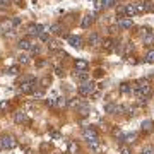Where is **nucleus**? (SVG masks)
I'll return each mask as SVG.
<instances>
[{"label":"nucleus","mask_w":154,"mask_h":154,"mask_svg":"<svg viewBox=\"0 0 154 154\" xmlns=\"http://www.w3.org/2000/svg\"><path fill=\"white\" fill-rule=\"evenodd\" d=\"M133 92H135L139 98H140V96H142V98H146V96H149V94L153 92V87H151V84H149L147 81L142 79V81H139L137 84L133 86Z\"/></svg>","instance_id":"nucleus-1"},{"label":"nucleus","mask_w":154,"mask_h":154,"mask_svg":"<svg viewBox=\"0 0 154 154\" xmlns=\"http://www.w3.org/2000/svg\"><path fill=\"white\" fill-rule=\"evenodd\" d=\"M0 144H2V149H14V147H17V140H15L14 135L5 133V135L0 137Z\"/></svg>","instance_id":"nucleus-2"},{"label":"nucleus","mask_w":154,"mask_h":154,"mask_svg":"<svg viewBox=\"0 0 154 154\" xmlns=\"http://www.w3.org/2000/svg\"><path fill=\"white\" fill-rule=\"evenodd\" d=\"M94 91H96V84L94 82H84L82 86H79V94L81 96H91V94H94Z\"/></svg>","instance_id":"nucleus-3"},{"label":"nucleus","mask_w":154,"mask_h":154,"mask_svg":"<svg viewBox=\"0 0 154 154\" xmlns=\"http://www.w3.org/2000/svg\"><path fill=\"white\" fill-rule=\"evenodd\" d=\"M82 135H84V139L87 142H94V140H99V135L96 132V128H92V127H87L82 130Z\"/></svg>","instance_id":"nucleus-4"},{"label":"nucleus","mask_w":154,"mask_h":154,"mask_svg":"<svg viewBox=\"0 0 154 154\" xmlns=\"http://www.w3.org/2000/svg\"><path fill=\"white\" fill-rule=\"evenodd\" d=\"M19 91L22 94H31L36 91V81L34 82H19Z\"/></svg>","instance_id":"nucleus-5"},{"label":"nucleus","mask_w":154,"mask_h":154,"mask_svg":"<svg viewBox=\"0 0 154 154\" xmlns=\"http://www.w3.org/2000/svg\"><path fill=\"white\" fill-rule=\"evenodd\" d=\"M135 5V10H137V14H144V12H149V10H153V5H151V2H137V4H133Z\"/></svg>","instance_id":"nucleus-6"},{"label":"nucleus","mask_w":154,"mask_h":154,"mask_svg":"<svg viewBox=\"0 0 154 154\" xmlns=\"http://www.w3.org/2000/svg\"><path fill=\"white\" fill-rule=\"evenodd\" d=\"M29 34H33V36H40L43 33V31H45V26H43V24H31V26H29Z\"/></svg>","instance_id":"nucleus-7"},{"label":"nucleus","mask_w":154,"mask_h":154,"mask_svg":"<svg viewBox=\"0 0 154 154\" xmlns=\"http://www.w3.org/2000/svg\"><path fill=\"white\" fill-rule=\"evenodd\" d=\"M67 41H69V45L74 46V48H81V46H82V40H81L79 36H69Z\"/></svg>","instance_id":"nucleus-8"},{"label":"nucleus","mask_w":154,"mask_h":154,"mask_svg":"<svg viewBox=\"0 0 154 154\" xmlns=\"http://www.w3.org/2000/svg\"><path fill=\"white\" fill-rule=\"evenodd\" d=\"M92 22H94V15H92V14H86L84 17H82V21H81V26H82L84 29H87Z\"/></svg>","instance_id":"nucleus-9"},{"label":"nucleus","mask_w":154,"mask_h":154,"mask_svg":"<svg viewBox=\"0 0 154 154\" xmlns=\"http://www.w3.org/2000/svg\"><path fill=\"white\" fill-rule=\"evenodd\" d=\"M14 120H15V123H19V125H21V123H28V122H29L28 115H26L24 111H17L14 115Z\"/></svg>","instance_id":"nucleus-10"},{"label":"nucleus","mask_w":154,"mask_h":154,"mask_svg":"<svg viewBox=\"0 0 154 154\" xmlns=\"http://www.w3.org/2000/svg\"><path fill=\"white\" fill-rule=\"evenodd\" d=\"M133 26L132 19H128V17H125V19H120L118 21V28L120 29H130Z\"/></svg>","instance_id":"nucleus-11"},{"label":"nucleus","mask_w":154,"mask_h":154,"mask_svg":"<svg viewBox=\"0 0 154 154\" xmlns=\"http://www.w3.org/2000/svg\"><path fill=\"white\" fill-rule=\"evenodd\" d=\"M87 67H89V63L86 60H77L76 62V70H79V72H87Z\"/></svg>","instance_id":"nucleus-12"},{"label":"nucleus","mask_w":154,"mask_h":154,"mask_svg":"<svg viewBox=\"0 0 154 154\" xmlns=\"http://www.w3.org/2000/svg\"><path fill=\"white\" fill-rule=\"evenodd\" d=\"M76 81H79V82H82V84H84V82L89 81V74H87V72H79V70H77Z\"/></svg>","instance_id":"nucleus-13"},{"label":"nucleus","mask_w":154,"mask_h":154,"mask_svg":"<svg viewBox=\"0 0 154 154\" xmlns=\"http://www.w3.org/2000/svg\"><path fill=\"white\" fill-rule=\"evenodd\" d=\"M89 147H91V151H94L96 154H99L103 151V146H101V142L99 140H94V142H89Z\"/></svg>","instance_id":"nucleus-14"},{"label":"nucleus","mask_w":154,"mask_h":154,"mask_svg":"<svg viewBox=\"0 0 154 154\" xmlns=\"http://www.w3.org/2000/svg\"><path fill=\"white\" fill-rule=\"evenodd\" d=\"M87 41H89V45H91V46H98L99 43H101V38H99V34L92 33V34L89 36V40H87Z\"/></svg>","instance_id":"nucleus-15"},{"label":"nucleus","mask_w":154,"mask_h":154,"mask_svg":"<svg viewBox=\"0 0 154 154\" xmlns=\"http://www.w3.org/2000/svg\"><path fill=\"white\" fill-rule=\"evenodd\" d=\"M120 91L123 92V94H128V92L133 91V87H132L130 82H122V84H120Z\"/></svg>","instance_id":"nucleus-16"},{"label":"nucleus","mask_w":154,"mask_h":154,"mask_svg":"<svg viewBox=\"0 0 154 154\" xmlns=\"http://www.w3.org/2000/svg\"><path fill=\"white\" fill-rule=\"evenodd\" d=\"M125 15L130 19V17H133V15H137V10H135V5H127L125 7Z\"/></svg>","instance_id":"nucleus-17"},{"label":"nucleus","mask_w":154,"mask_h":154,"mask_svg":"<svg viewBox=\"0 0 154 154\" xmlns=\"http://www.w3.org/2000/svg\"><path fill=\"white\" fill-rule=\"evenodd\" d=\"M17 48L19 50H29L31 48V43H29L28 40H19V41H17Z\"/></svg>","instance_id":"nucleus-18"},{"label":"nucleus","mask_w":154,"mask_h":154,"mask_svg":"<svg viewBox=\"0 0 154 154\" xmlns=\"http://www.w3.org/2000/svg\"><path fill=\"white\" fill-rule=\"evenodd\" d=\"M77 151H79L77 142H76V140H70V142H69V154H77Z\"/></svg>","instance_id":"nucleus-19"},{"label":"nucleus","mask_w":154,"mask_h":154,"mask_svg":"<svg viewBox=\"0 0 154 154\" xmlns=\"http://www.w3.org/2000/svg\"><path fill=\"white\" fill-rule=\"evenodd\" d=\"M144 62L146 63H154V50H149L144 56Z\"/></svg>","instance_id":"nucleus-20"},{"label":"nucleus","mask_w":154,"mask_h":154,"mask_svg":"<svg viewBox=\"0 0 154 154\" xmlns=\"http://www.w3.org/2000/svg\"><path fill=\"white\" fill-rule=\"evenodd\" d=\"M69 105L72 106V108H76V110H79V108H81V106L84 105V103H82V101H81L79 98H74V99H70V103H69Z\"/></svg>","instance_id":"nucleus-21"},{"label":"nucleus","mask_w":154,"mask_h":154,"mask_svg":"<svg viewBox=\"0 0 154 154\" xmlns=\"http://www.w3.org/2000/svg\"><path fill=\"white\" fill-rule=\"evenodd\" d=\"M142 130H144V132H151V130H153V122H151V120H144V122H142Z\"/></svg>","instance_id":"nucleus-22"},{"label":"nucleus","mask_w":154,"mask_h":154,"mask_svg":"<svg viewBox=\"0 0 154 154\" xmlns=\"http://www.w3.org/2000/svg\"><path fill=\"white\" fill-rule=\"evenodd\" d=\"M48 48L51 50V51L58 50V48H60V41H56V40H50V41H48Z\"/></svg>","instance_id":"nucleus-23"},{"label":"nucleus","mask_w":154,"mask_h":154,"mask_svg":"<svg viewBox=\"0 0 154 154\" xmlns=\"http://www.w3.org/2000/svg\"><path fill=\"white\" fill-rule=\"evenodd\" d=\"M115 110H117L115 103H106L105 105V113H115Z\"/></svg>","instance_id":"nucleus-24"},{"label":"nucleus","mask_w":154,"mask_h":154,"mask_svg":"<svg viewBox=\"0 0 154 154\" xmlns=\"http://www.w3.org/2000/svg\"><path fill=\"white\" fill-rule=\"evenodd\" d=\"M135 139H137V133H135V132H132V133H127L125 137H123V140H125V142H128V144H130V142H133Z\"/></svg>","instance_id":"nucleus-25"},{"label":"nucleus","mask_w":154,"mask_h":154,"mask_svg":"<svg viewBox=\"0 0 154 154\" xmlns=\"http://www.w3.org/2000/svg\"><path fill=\"white\" fill-rule=\"evenodd\" d=\"M50 31H51V33H55V34H60V33L63 31V28L60 26V24H53V26L50 28Z\"/></svg>","instance_id":"nucleus-26"},{"label":"nucleus","mask_w":154,"mask_h":154,"mask_svg":"<svg viewBox=\"0 0 154 154\" xmlns=\"http://www.w3.org/2000/svg\"><path fill=\"white\" fill-rule=\"evenodd\" d=\"M117 17H118V21L120 19H125L127 15H125V7H118L117 9Z\"/></svg>","instance_id":"nucleus-27"},{"label":"nucleus","mask_w":154,"mask_h":154,"mask_svg":"<svg viewBox=\"0 0 154 154\" xmlns=\"http://www.w3.org/2000/svg\"><path fill=\"white\" fill-rule=\"evenodd\" d=\"M115 2H117V0H101V7H113V5H115Z\"/></svg>","instance_id":"nucleus-28"},{"label":"nucleus","mask_w":154,"mask_h":154,"mask_svg":"<svg viewBox=\"0 0 154 154\" xmlns=\"http://www.w3.org/2000/svg\"><path fill=\"white\" fill-rule=\"evenodd\" d=\"M7 74H10V76H17V74H19V67H17V65L9 67V69H7Z\"/></svg>","instance_id":"nucleus-29"},{"label":"nucleus","mask_w":154,"mask_h":154,"mask_svg":"<svg viewBox=\"0 0 154 154\" xmlns=\"http://www.w3.org/2000/svg\"><path fill=\"white\" fill-rule=\"evenodd\" d=\"M151 33H153V31H151L149 28H140V36H142L144 40H146L147 36H151Z\"/></svg>","instance_id":"nucleus-30"},{"label":"nucleus","mask_w":154,"mask_h":154,"mask_svg":"<svg viewBox=\"0 0 154 154\" xmlns=\"http://www.w3.org/2000/svg\"><path fill=\"white\" fill-rule=\"evenodd\" d=\"M40 86H41V87H48L50 86V77H43L41 81H40Z\"/></svg>","instance_id":"nucleus-31"},{"label":"nucleus","mask_w":154,"mask_h":154,"mask_svg":"<svg viewBox=\"0 0 154 154\" xmlns=\"http://www.w3.org/2000/svg\"><path fill=\"white\" fill-rule=\"evenodd\" d=\"M34 81H36V79L33 76H24L21 79V82H34Z\"/></svg>","instance_id":"nucleus-32"},{"label":"nucleus","mask_w":154,"mask_h":154,"mask_svg":"<svg viewBox=\"0 0 154 154\" xmlns=\"http://www.w3.org/2000/svg\"><path fill=\"white\" fill-rule=\"evenodd\" d=\"M113 40H106L105 43H103V46H105V50H113Z\"/></svg>","instance_id":"nucleus-33"},{"label":"nucleus","mask_w":154,"mask_h":154,"mask_svg":"<svg viewBox=\"0 0 154 154\" xmlns=\"http://www.w3.org/2000/svg\"><path fill=\"white\" fill-rule=\"evenodd\" d=\"M142 154H154V146H147V147H144Z\"/></svg>","instance_id":"nucleus-34"},{"label":"nucleus","mask_w":154,"mask_h":154,"mask_svg":"<svg viewBox=\"0 0 154 154\" xmlns=\"http://www.w3.org/2000/svg\"><path fill=\"white\" fill-rule=\"evenodd\" d=\"M55 105L56 106H65V105H67V101H65V98H56Z\"/></svg>","instance_id":"nucleus-35"},{"label":"nucleus","mask_w":154,"mask_h":154,"mask_svg":"<svg viewBox=\"0 0 154 154\" xmlns=\"http://www.w3.org/2000/svg\"><path fill=\"white\" fill-rule=\"evenodd\" d=\"M113 135H115L117 139H123V132L118 130V128H115V130H113Z\"/></svg>","instance_id":"nucleus-36"},{"label":"nucleus","mask_w":154,"mask_h":154,"mask_svg":"<svg viewBox=\"0 0 154 154\" xmlns=\"http://www.w3.org/2000/svg\"><path fill=\"white\" fill-rule=\"evenodd\" d=\"M29 60H28V55H19V63H22V65H26Z\"/></svg>","instance_id":"nucleus-37"},{"label":"nucleus","mask_w":154,"mask_h":154,"mask_svg":"<svg viewBox=\"0 0 154 154\" xmlns=\"http://www.w3.org/2000/svg\"><path fill=\"white\" fill-rule=\"evenodd\" d=\"M7 108H9V101H2L0 103V111H5Z\"/></svg>","instance_id":"nucleus-38"},{"label":"nucleus","mask_w":154,"mask_h":154,"mask_svg":"<svg viewBox=\"0 0 154 154\" xmlns=\"http://www.w3.org/2000/svg\"><path fill=\"white\" fill-rule=\"evenodd\" d=\"M31 53H40V45H31Z\"/></svg>","instance_id":"nucleus-39"},{"label":"nucleus","mask_w":154,"mask_h":154,"mask_svg":"<svg viewBox=\"0 0 154 154\" xmlns=\"http://www.w3.org/2000/svg\"><path fill=\"white\" fill-rule=\"evenodd\" d=\"M139 110H140L139 106H133V108H128V113H130V115H137Z\"/></svg>","instance_id":"nucleus-40"},{"label":"nucleus","mask_w":154,"mask_h":154,"mask_svg":"<svg viewBox=\"0 0 154 154\" xmlns=\"http://www.w3.org/2000/svg\"><path fill=\"white\" fill-rule=\"evenodd\" d=\"M40 41H50L48 34H46V33H41V34H40Z\"/></svg>","instance_id":"nucleus-41"},{"label":"nucleus","mask_w":154,"mask_h":154,"mask_svg":"<svg viewBox=\"0 0 154 154\" xmlns=\"http://www.w3.org/2000/svg\"><path fill=\"white\" fill-rule=\"evenodd\" d=\"M48 147H50V144H48V142L41 144V153H46V151H48Z\"/></svg>","instance_id":"nucleus-42"},{"label":"nucleus","mask_w":154,"mask_h":154,"mask_svg":"<svg viewBox=\"0 0 154 154\" xmlns=\"http://www.w3.org/2000/svg\"><path fill=\"white\" fill-rule=\"evenodd\" d=\"M19 24H21V19H19V17H14V19H12V26H19Z\"/></svg>","instance_id":"nucleus-43"},{"label":"nucleus","mask_w":154,"mask_h":154,"mask_svg":"<svg viewBox=\"0 0 154 154\" xmlns=\"http://www.w3.org/2000/svg\"><path fill=\"white\" fill-rule=\"evenodd\" d=\"M55 72H56V76H58V77H63V70L60 69V67H56V69H55Z\"/></svg>","instance_id":"nucleus-44"},{"label":"nucleus","mask_w":154,"mask_h":154,"mask_svg":"<svg viewBox=\"0 0 154 154\" xmlns=\"http://www.w3.org/2000/svg\"><path fill=\"white\" fill-rule=\"evenodd\" d=\"M10 2H12V0H0V5H4V7H5V5H9Z\"/></svg>","instance_id":"nucleus-45"},{"label":"nucleus","mask_w":154,"mask_h":154,"mask_svg":"<svg viewBox=\"0 0 154 154\" xmlns=\"http://www.w3.org/2000/svg\"><path fill=\"white\" fill-rule=\"evenodd\" d=\"M51 137H53V139H60V133H58V132H51Z\"/></svg>","instance_id":"nucleus-46"},{"label":"nucleus","mask_w":154,"mask_h":154,"mask_svg":"<svg viewBox=\"0 0 154 154\" xmlns=\"http://www.w3.org/2000/svg\"><path fill=\"white\" fill-rule=\"evenodd\" d=\"M120 154H132V153H130L128 149H122V153H120Z\"/></svg>","instance_id":"nucleus-47"},{"label":"nucleus","mask_w":154,"mask_h":154,"mask_svg":"<svg viewBox=\"0 0 154 154\" xmlns=\"http://www.w3.org/2000/svg\"><path fill=\"white\" fill-rule=\"evenodd\" d=\"M12 2H14V4H19V2H21V0H12Z\"/></svg>","instance_id":"nucleus-48"},{"label":"nucleus","mask_w":154,"mask_h":154,"mask_svg":"<svg viewBox=\"0 0 154 154\" xmlns=\"http://www.w3.org/2000/svg\"><path fill=\"white\" fill-rule=\"evenodd\" d=\"M0 151H2V144H0Z\"/></svg>","instance_id":"nucleus-49"}]
</instances>
